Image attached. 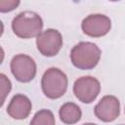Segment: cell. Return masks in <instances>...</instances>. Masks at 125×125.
<instances>
[{
  "mask_svg": "<svg viewBox=\"0 0 125 125\" xmlns=\"http://www.w3.org/2000/svg\"><path fill=\"white\" fill-rule=\"evenodd\" d=\"M83 32L90 37H102L108 33L111 28L110 19L102 14H92L87 16L81 23Z\"/></svg>",
  "mask_w": 125,
  "mask_h": 125,
  "instance_id": "7",
  "label": "cell"
},
{
  "mask_svg": "<svg viewBox=\"0 0 125 125\" xmlns=\"http://www.w3.org/2000/svg\"><path fill=\"white\" fill-rule=\"evenodd\" d=\"M109 1H111V2H117V1H120V0H109Z\"/></svg>",
  "mask_w": 125,
  "mask_h": 125,
  "instance_id": "14",
  "label": "cell"
},
{
  "mask_svg": "<svg viewBox=\"0 0 125 125\" xmlns=\"http://www.w3.org/2000/svg\"><path fill=\"white\" fill-rule=\"evenodd\" d=\"M36 46L41 55L45 57L56 56L62 47V37L59 30L48 28L36 38Z\"/></svg>",
  "mask_w": 125,
  "mask_h": 125,
  "instance_id": "5",
  "label": "cell"
},
{
  "mask_svg": "<svg viewBox=\"0 0 125 125\" xmlns=\"http://www.w3.org/2000/svg\"><path fill=\"white\" fill-rule=\"evenodd\" d=\"M56 122L54 114L49 109H41L37 111L32 120L30 121V124L32 125H54Z\"/></svg>",
  "mask_w": 125,
  "mask_h": 125,
  "instance_id": "11",
  "label": "cell"
},
{
  "mask_svg": "<svg viewBox=\"0 0 125 125\" xmlns=\"http://www.w3.org/2000/svg\"><path fill=\"white\" fill-rule=\"evenodd\" d=\"M0 80H1V94H2L1 105H3L6 96L10 93V91L12 89V84H11V81L7 78V76L3 73L0 74Z\"/></svg>",
  "mask_w": 125,
  "mask_h": 125,
  "instance_id": "12",
  "label": "cell"
},
{
  "mask_svg": "<svg viewBox=\"0 0 125 125\" xmlns=\"http://www.w3.org/2000/svg\"><path fill=\"white\" fill-rule=\"evenodd\" d=\"M67 76L57 67L48 68L41 79V88L44 95L52 100L62 97L67 90Z\"/></svg>",
  "mask_w": 125,
  "mask_h": 125,
  "instance_id": "3",
  "label": "cell"
},
{
  "mask_svg": "<svg viewBox=\"0 0 125 125\" xmlns=\"http://www.w3.org/2000/svg\"><path fill=\"white\" fill-rule=\"evenodd\" d=\"M124 112H125V108H124Z\"/></svg>",
  "mask_w": 125,
  "mask_h": 125,
  "instance_id": "15",
  "label": "cell"
},
{
  "mask_svg": "<svg viewBox=\"0 0 125 125\" xmlns=\"http://www.w3.org/2000/svg\"><path fill=\"white\" fill-rule=\"evenodd\" d=\"M101 91L100 81L92 76H82L75 80L73 93L75 97L84 104H91L96 100Z\"/></svg>",
  "mask_w": 125,
  "mask_h": 125,
  "instance_id": "6",
  "label": "cell"
},
{
  "mask_svg": "<svg viewBox=\"0 0 125 125\" xmlns=\"http://www.w3.org/2000/svg\"><path fill=\"white\" fill-rule=\"evenodd\" d=\"M31 108L30 100L23 94H17L12 98L7 107V113L14 119L21 120L29 115Z\"/></svg>",
  "mask_w": 125,
  "mask_h": 125,
  "instance_id": "9",
  "label": "cell"
},
{
  "mask_svg": "<svg viewBox=\"0 0 125 125\" xmlns=\"http://www.w3.org/2000/svg\"><path fill=\"white\" fill-rule=\"evenodd\" d=\"M21 0H0V12L8 13L12 12L19 7Z\"/></svg>",
  "mask_w": 125,
  "mask_h": 125,
  "instance_id": "13",
  "label": "cell"
},
{
  "mask_svg": "<svg viewBox=\"0 0 125 125\" xmlns=\"http://www.w3.org/2000/svg\"><path fill=\"white\" fill-rule=\"evenodd\" d=\"M60 119L65 124H75L82 116V111L80 107L71 102L63 104L59 110Z\"/></svg>",
  "mask_w": 125,
  "mask_h": 125,
  "instance_id": "10",
  "label": "cell"
},
{
  "mask_svg": "<svg viewBox=\"0 0 125 125\" xmlns=\"http://www.w3.org/2000/svg\"><path fill=\"white\" fill-rule=\"evenodd\" d=\"M43 28V21L41 17L31 11H24L16 16L12 21V29L14 33L22 39L37 37Z\"/></svg>",
  "mask_w": 125,
  "mask_h": 125,
  "instance_id": "1",
  "label": "cell"
},
{
  "mask_svg": "<svg viewBox=\"0 0 125 125\" xmlns=\"http://www.w3.org/2000/svg\"><path fill=\"white\" fill-rule=\"evenodd\" d=\"M101 49L92 42H79L70 52L72 64L78 69H93L100 62Z\"/></svg>",
  "mask_w": 125,
  "mask_h": 125,
  "instance_id": "2",
  "label": "cell"
},
{
  "mask_svg": "<svg viewBox=\"0 0 125 125\" xmlns=\"http://www.w3.org/2000/svg\"><path fill=\"white\" fill-rule=\"evenodd\" d=\"M96 117L103 122H111L115 120L120 113V102L112 95H106L94 107Z\"/></svg>",
  "mask_w": 125,
  "mask_h": 125,
  "instance_id": "8",
  "label": "cell"
},
{
  "mask_svg": "<svg viewBox=\"0 0 125 125\" xmlns=\"http://www.w3.org/2000/svg\"><path fill=\"white\" fill-rule=\"evenodd\" d=\"M10 67L14 77L21 83L30 82L36 75L37 67L34 60L24 54H19L13 57Z\"/></svg>",
  "mask_w": 125,
  "mask_h": 125,
  "instance_id": "4",
  "label": "cell"
}]
</instances>
